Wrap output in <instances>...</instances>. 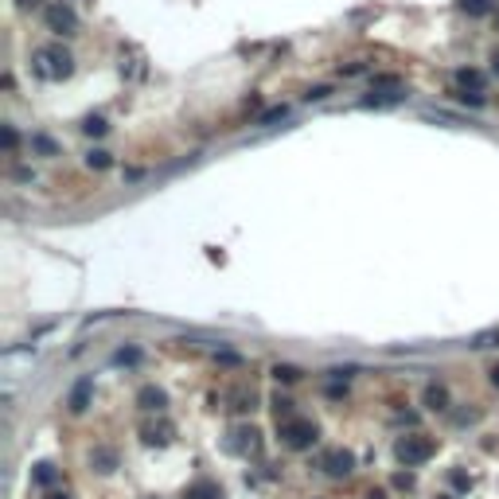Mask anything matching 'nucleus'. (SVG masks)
I'll return each instance as SVG.
<instances>
[{
    "instance_id": "nucleus-6",
    "label": "nucleus",
    "mask_w": 499,
    "mask_h": 499,
    "mask_svg": "<svg viewBox=\"0 0 499 499\" xmlns=\"http://www.w3.org/2000/svg\"><path fill=\"white\" fill-rule=\"evenodd\" d=\"M456 78H461L464 86H480V74H476V71H461V74H456Z\"/></svg>"
},
{
    "instance_id": "nucleus-8",
    "label": "nucleus",
    "mask_w": 499,
    "mask_h": 499,
    "mask_svg": "<svg viewBox=\"0 0 499 499\" xmlns=\"http://www.w3.org/2000/svg\"><path fill=\"white\" fill-rule=\"evenodd\" d=\"M495 71H499V55H495Z\"/></svg>"
},
{
    "instance_id": "nucleus-5",
    "label": "nucleus",
    "mask_w": 499,
    "mask_h": 499,
    "mask_svg": "<svg viewBox=\"0 0 499 499\" xmlns=\"http://www.w3.org/2000/svg\"><path fill=\"white\" fill-rule=\"evenodd\" d=\"M328 464H331V468H328L331 476H344V472H351V456H347V453H344V456H339V453L328 456Z\"/></svg>"
},
{
    "instance_id": "nucleus-7",
    "label": "nucleus",
    "mask_w": 499,
    "mask_h": 499,
    "mask_svg": "<svg viewBox=\"0 0 499 499\" xmlns=\"http://www.w3.org/2000/svg\"><path fill=\"white\" fill-rule=\"evenodd\" d=\"M464 8H472V12H488V0H464Z\"/></svg>"
},
{
    "instance_id": "nucleus-3",
    "label": "nucleus",
    "mask_w": 499,
    "mask_h": 499,
    "mask_svg": "<svg viewBox=\"0 0 499 499\" xmlns=\"http://www.w3.org/2000/svg\"><path fill=\"white\" fill-rule=\"evenodd\" d=\"M281 433H285V441H289L293 448H301V445H309V437H316V429L304 426V421H293V426H285Z\"/></svg>"
},
{
    "instance_id": "nucleus-4",
    "label": "nucleus",
    "mask_w": 499,
    "mask_h": 499,
    "mask_svg": "<svg viewBox=\"0 0 499 499\" xmlns=\"http://www.w3.org/2000/svg\"><path fill=\"white\" fill-rule=\"evenodd\" d=\"M47 20H51V28L63 31V36H66V31H74V12L66 4H55L51 12H47Z\"/></svg>"
},
{
    "instance_id": "nucleus-2",
    "label": "nucleus",
    "mask_w": 499,
    "mask_h": 499,
    "mask_svg": "<svg viewBox=\"0 0 499 499\" xmlns=\"http://www.w3.org/2000/svg\"><path fill=\"white\" fill-rule=\"evenodd\" d=\"M433 448L437 445L429 437L413 433V437L398 441V461H402V464H421V461H429V456H433Z\"/></svg>"
},
{
    "instance_id": "nucleus-1",
    "label": "nucleus",
    "mask_w": 499,
    "mask_h": 499,
    "mask_svg": "<svg viewBox=\"0 0 499 499\" xmlns=\"http://www.w3.org/2000/svg\"><path fill=\"white\" fill-rule=\"evenodd\" d=\"M36 71L43 74V78H63V74H71V55L63 51V47H43V51L36 55Z\"/></svg>"
}]
</instances>
